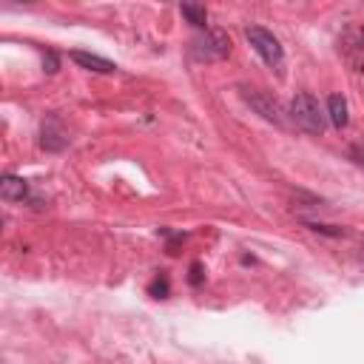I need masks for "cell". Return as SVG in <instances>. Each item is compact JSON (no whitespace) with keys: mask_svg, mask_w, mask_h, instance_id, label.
Returning a JSON list of instances; mask_svg holds the SVG:
<instances>
[{"mask_svg":"<svg viewBox=\"0 0 364 364\" xmlns=\"http://www.w3.org/2000/svg\"><path fill=\"white\" fill-rule=\"evenodd\" d=\"M43 63H46V72H57V55L55 52H46V57H43Z\"/></svg>","mask_w":364,"mask_h":364,"instance_id":"5bb4252c","label":"cell"},{"mask_svg":"<svg viewBox=\"0 0 364 364\" xmlns=\"http://www.w3.org/2000/svg\"><path fill=\"white\" fill-rule=\"evenodd\" d=\"M151 296H157V299H165L168 296V276H157L154 282H151Z\"/></svg>","mask_w":364,"mask_h":364,"instance_id":"8fae6325","label":"cell"},{"mask_svg":"<svg viewBox=\"0 0 364 364\" xmlns=\"http://www.w3.org/2000/svg\"><path fill=\"white\" fill-rule=\"evenodd\" d=\"M191 52L203 63H220L231 55V38L225 29H205L200 38H194Z\"/></svg>","mask_w":364,"mask_h":364,"instance_id":"7a4b0ae2","label":"cell"},{"mask_svg":"<svg viewBox=\"0 0 364 364\" xmlns=\"http://www.w3.org/2000/svg\"><path fill=\"white\" fill-rule=\"evenodd\" d=\"M40 145H43L46 151H63V148L69 145V134H66L63 123H60L55 114L43 120V128H40Z\"/></svg>","mask_w":364,"mask_h":364,"instance_id":"8992f818","label":"cell"},{"mask_svg":"<svg viewBox=\"0 0 364 364\" xmlns=\"http://www.w3.org/2000/svg\"><path fill=\"white\" fill-rule=\"evenodd\" d=\"M245 38H248V43L254 46V52H256V55H259L271 69H279V66H282V60H285V49H282V43L276 40V35H273V32H268L265 26H248Z\"/></svg>","mask_w":364,"mask_h":364,"instance_id":"3957f363","label":"cell"},{"mask_svg":"<svg viewBox=\"0 0 364 364\" xmlns=\"http://www.w3.org/2000/svg\"><path fill=\"white\" fill-rule=\"evenodd\" d=\"M239 97H242L262 120H268V123H273V125H285V111H282V106H279L276 97L259 91V89H248V86H239Z\"/></svg>","mask_w":364,"mask_h":364,"instance_id":"277c9868","label":"cell"},{"mask_svg":"<svg viewBox=\"0 0 364 364\" xmlns=\"http://www.w3.org/2000/svg\"><path fill=\"white\" fill-rule=\"evenodd\" d=\"M339 52L350 66H356V72H364V29H347L339 40Z\"/></svg>","mask_w":364,"mask_h":364,"instance_id":"5b68a950","label":"cell"},{"mask_svg":"<svg viewBox=\"0 0 364 364\" xmlns=\"http://www.w3.org/2000/svg\"><path fill=\"white\" fill-rule=\"evenodd\" d=\"M0 197H4L6 203H23L29 197L26 179H21V176H4V182H0Z\"/></svg>","mask_w":364,"mask_h":364,"instance_id":"ba28073f","label":"cell"},{"mask_svg":"<svg viewBox=\"0 0 364 364\" xmlns=\"http://www.w3.org/2000/svg\"><path fill=\"white\" fill-rule=\"evenodd\" d=\"M290 120L302 128V131H307V134H322L324 128H327V114L322 111V106H319V100L313 97V94H307V91H299L293 100H290Z\"/></svg>","mask_w":364,"mask_h":364,"instance_id":"6da1fadb","label":"cell"},{"mask_svg":"<svg viewBox=\"0 0 364 364\" xmlns=\"http://www.w3.org/2000/svg\"><path fill=\"white\" fill-rule=\"evenodd\" d=\"M310 231H316V234H327V237H344V231L341 228H330V225H319V222H305Z\"/></svg>","mask_w":364,"mask_h":364,"instance_id":"7c38bea8","label":"cell"},{"mask_svg":"<svg viewBox=\"0 0 364 364\" xmlns=\"http://www.w3.org/2000/svg\"><path fill=\"white\" fill-rule=\"evenodd\" d=\"M327 117H330V123H333L336 128H344V125L350 123V117H347V103H344L341 94H330V100H327Z\"/></svg>","mask_w":364,"mask_h":364,"instance_id":"9c48e42d","label":"cell"},{"mask_svg":"<svg viewBox=\"0 0 364 364\" xmlns=\"http://www.w3.org/2000/svg\"><path fill=\"white\" fill-rule=\"evenodd\" d=\"M203 279H205L203 265H200V262H194V265H191V276H188V282H191L194 288H200V285H203Z\"/></svg>","mask_w":364,"mask_h":364,"instance_id":"4fadbf2b","label":"cell"},{"mask_svg":"<svg viewBox=\"0 0 364 364\" xmlns=\"http://www.w3.org/2000/svg\"><path fill=\"white\" fill-rule=\"evenodd\" d=\"M350 157H353L358 165H364V145H353V148H350Z\"/></svg>","mask_w":364,"mask_h":364,"instance_id":"9a60e30c","label":"cell"},{"mask_svg":"<svg viewBox=\"0 0 364 364\" xmlns=\"http://www.w3.org/2000/svg\"><path fill=\"white\" fill-rule=\"evenodd\" d=\"M69 57H72L80 69L94 72V74H114V72H117V66H114L111 60H106V57H100V55H91V52H80V49H74Z\"/></svg>","mask_w":364,"mask_h":364,"instance_id":"52a82bcc","label":"cell"},{"mask_svg":"<svg viewBox=\"0 0 364 364\" xmlns=\"http://www.w3.org/2000/svg\"><path fill=\"white\" fill-rule=\"evenodd\" d=\"M179 12H182V18H186L191 26L205 29V23H208V9H205V6H197V4H182V6H179Z\"/></svg>","mask_w":364,"mask_h":364,"instance_id":"30bf717a","label":"cell"}]
</instances>
